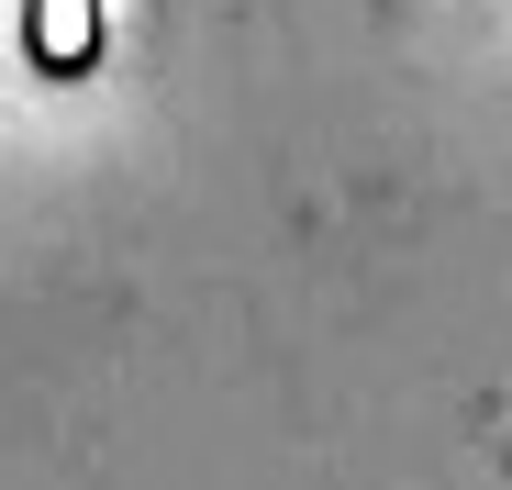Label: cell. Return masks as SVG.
Here are the masks:
<instances>
[]
</instances>
